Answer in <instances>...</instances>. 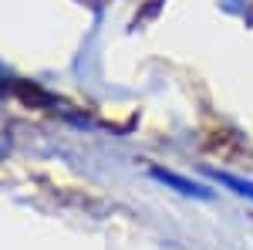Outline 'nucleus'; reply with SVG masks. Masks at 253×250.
Segmentation results:
<instances>
[{
  "mask_svg": "<svg viewBox=\"0 0 253 250\" xmlns=\"http://www.w3.org/2000/svg\"><path fill=\"white\" fill-rule=\"evenodd\" d=\"M159 183H166V186H175V193H182V196H196V200H210L213 193L206 190V186H199V183H189V179H182V176L175 173H166V169H152Z\"/></svg>",
  "mask_w": 253,
  "mask_h": 250,
  "instance_id": "nucleus-1",
  "label": "nucleus"
},
{
  "mask_svg": "<svg viewBox=\"0 0 253 250\" xmlns=\"http://www.w3.org/2000/svg\"><path fill=\"white\" fill-rule=\"evenodd\" d=\"M213 179H216V183H223V186H230L236 196L253 200V183H243V179H236V176H230V173H213Z\"/></svg>",
  "mask_w": 253,
  "mask_h": 250,
  "instance_id": "nucleus-2",
  "label": "nucleus"
}]
</instances>
